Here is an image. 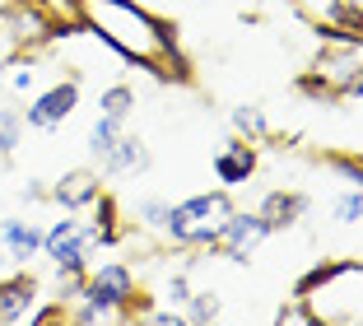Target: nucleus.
Instances as JSON below:
<instances>
[{
	"mask_svg": "<svg viewBox=\"0 0 363 326\" xmlns=\"http://www.w3.org/2000/svg\"><path fill=\"white\" fill-rule=\"evenodd\" d=\"M0 85H5V61H0Z\"/></svg>",
	"mask_w": 363,
	"mask_h": 326,
	"instance_id": "nucleus-24",
	"label": "nucleus"
},
{
	"mask_svg": "<svg viewBox=\"0 0 363 326\" xmlns=\"http://www.w3.org/2000/svg\"><path fill=\"white\" fill-rule=\"evenodd\" d=\"M126 131V121H117V116H103L98 112V121H94V131H89V149H94V158H103L107 149L117 145V136Z\"/></svg>",
	"mask_w": 363,
	"mask_h": 326,
	"instance_id": "nucleus-15",
	"label": "nucleus"
},
{
	"mask_svg": "<svg viewBox=\"0 0 363 326\" xmlns=\"http://www.w3.org/2000/svg\"><path fill=\"white\" fill-rule=\"evenodd\" d=\"M252 173H257V149L247 145V140H228L214 154V178L224 182V187H242V182H252Z\"/></svg>",
	"mask_w": 363,
	"mask_h": 326,
	"instance_id": "nucleus-9",
	"label": "nucleus"
},
{
	"mask_svg": "<svg viewBox=\"0 0 363 326\" xmlns=\"http://www.w3.org/2000/svg\"><path fill=\"white\" fill-rule=\"evenodd\" d=\"M233 214V200H228V187L224 191H201L191 200H177L168 210V238L177 247H214L224 219Z\"/></svg>",
	"mask_w": 363,
	"mask_h": 326,
	"instance_id": "nucleus-2",
	"label": "nucleus"
},
{
	"mask_svg": "<svg viewBox=\"0 0 363 326\" xmlns=\"http://www.w3.org/2000/svg\"><path fill=\"white\" fill-rule=\"evenodd\" d=\"M38 303V280L28 271L10 275V280H0V322H23Z\"/></svg>",
	"mask_w": 363,
	"mask_h": 326,
	"instance_id": "nucleus-11",
	"label": "nucleus"
},
{
	"mask_svg": "<svg viewBox=\"0 0 363 326\" xmlns=\"http://www.w3.org/2000/svg\"><path fill=\"white\" fill-rule=\"evenodd\" d=\"M0 33H5L14 47H23V43H38V38L47 33V19L33 10V5H19V0H14L10 10L0 14Z\"/></svg>",
	"mask_w": 363,
	"mask_h": 326,
	"instance_id": "nucleus-13",
	"label": "nucleus"
},
{
	"mask_svg": "<svg viewBox=\"0 0 363 326\" xmlns=\"http://www.w3.org/2000/svg\"><path fill=\"white\" fill-rule=\"evenodd\" d=\"M98 163H103V173H107V178H121V173H150L154 154H150V145H145L140 136H126V131H121V136H117V145L107 149V154L98 158Z\"/></svg>",
	"mask_w": 363,
	"mask_h": 326,
	"instance_id": "nucleus-8",
	"label": "nucleus"
},
{
	"mask_svg": "<svg viewBox=\"0 0 363 326\" xmlns=\"http://www.w3.org/2000/svg\"><path fill=\"white\" fill-rule=\"evenodd\" d=\"M33 80H38V70H33V65H10V75H5V85H10L14 94H28Z\"/></svg>",
	"mask_w": 363,
	"mask_h": 326,
	"instance_id": "nucleus-22",
	"label": "nucleus"
},
{
	"mask_svg": "<svg viewBox=\"0 0 363 326\" xmlns=\"http://www.w3.org/2000/svg\"><path fill=\"white\" fill-rule=\"evenodd\" d=\"M150 322H154V326H182L186 317H182V308H154Z\"/></svg>",
	"mask_w": 363,
	"mask_h": 326,
	"instance_id": "nucleus-23",
	"label": "nucleus"
},
{
	"mask_svg": "<svg viewBox=\"0 0 363 326\" xmlns=\"http://www.w3.org/2000/svg\"><path fill=\"white\" fill-rule=\"evenodd\" d=\"M23 136V112L19 107H0V154H14Z\"/></svg>",
	"mask_w": 363,
	"mask_h": 326,
	"instance_id": "nucleus-18",
	"label": "nucleus"
},
{
	"mask_svg": "<svg viewBox=\"0 0 363 326\" xmlns=\"http://www.w3.org/2000/svg\"><path fill=\"white\" fill-rule=\"evenodd\" d=\"M335 224H340V229H359L363 224V182L335 200Z\"/></svg>",
	"mask_w": 363,
	"mask_h": 326,
	"instance_id": "nucleus-17",
	"label": "nucleus"
},
{
	"mask_svg": "<svg viewBox=\"0 0 363 326\" xmlns=\"http://www.w3.org/2000/svg\"><path fill=\"white\" fill-rule=\"evenodd\" d=\"M98 107H103V116H117V121H126L130 112H135V89L130 85H112L98 94Z\"/></svg>",
	"mask_w": 363,
	"mask_h": 326,
	"instance_id": "nucleus-14",
	"label": "nucleus"
},
{
	"mask_svg": "<svg viewBox=\"0 0 363 326\" xmlns=\"http://www.w3.org/2000/svg\"><path fill=\"white\" fill-rule=\"evenodd\" d=\"M168 200H140L135 205V214H140V224H145V229H154V233H163L168 229Z\"/></svg>",
	"mask_w": 363,
	"mask_h": 326,
	"instance_id": "nucleus-20",
	"label": "nucleus"
},
{
	"mask_svg": "<svg viewBox=\"0 0 363 326\" xmlns=\"http://www.w3.org/2000/svg\"><path fill=\"white\" fill-rule=\"evenodd\" d=\"M84 298L98 313V322H121L126 303H135V271L126 261H103L98 271L84 275Z\"/></svg>",
	"mask_w": 363,
	"mask_h": 326,
	"instance_id": "nucleus-3",
	"label": "nucleus"
},
{
	"mask_svg": "<svg viewBox=\"0 0 363 326\" xmlns=\"http://www.w3.org/2000/svg\"><path fill=\"white\" fill-rule=\"evenodd\" d=\"M186 322H214V317H219V298L210 294V289H205V294H196L191 289V298H186Z\"/></svg>",
	"mask_w": 363,
	"mask_h": 326,
	"instance_id": "nucleus-19",
	"label": "nucleus"
},
{
	"mask_svg": "<svg viewBox=\"0 0 363 326\" xmlns=\"http://www.w3.org/2000/svg\"><path fill=\"white\" fill-rule=\"evenodd\" d=\"M94 229L79 219H56L52 229L43 233V256L56 266V275H75L89 271V252H94Z\"/></svg>",
	"mask_w": 363,
	"mask_h": 326,
	"instance_id": "nucleus-4",
	"label": "nucleus"
},
{
	"mask_svg": "<svg viewBox=\"0 0 363 326\" xmlns=\"http://www.w3.org/2000/svg\"><path fill=\"white\" fill-rule=\"evenodd\" d=\"M163 298H168V303L172 308H186V298H191V280H186V275H172V280H168V289H163Z\"/></svg>",
	"mask_w": 363,
	"mask_h": 326,
	"instance_id": "nucleus-21",
	"label": "nucleus"
},
{
	"mask_svg": "<svg viewBox=\"0 0 363 326\" xmlns=\"http://www.w3.org/2000/svg\"><path fill=\"white\" fill-rule=\"evenodd\" d=\"M233 131L238 136H247V140H261L266 136V112H261L257 103H242V107H233Z\"/></svg>",
	"mask_w": 363,
	"mask_h": 326,
	"instance_id": "nucleus-16",
	"label": "nucleus"
},
{
	"mask_svg": "<svg viewBox=\"0 0 363 326\" xmlns=\"http://www.w3.org/2000/svg\"><path fill=\"white\" fill-rule=\"evenodd\" d=\"M266 238H270V224L261 219L257 210H233V214L224 219V229H219V238H214L210 252L228 256V261H247V256L257 252Z\"/></svg>",
	"mask_w": 363,
	"mask_h": 326,
	"instance_id": "nucleus-5",
	"label": "nucleus"
},
{
	"mask_svg": "<svg viewBox=\"0 0 363 326\" xmlns=\"http://www.w3.org/2000/svg\"><path fill=\"white\" fill-rule=\"evenodd\" d=\"M308 210H312V200L303 196V191H284V187H279V191H270V196L261 200L257 214L270 224V233H275V229H294Z\"/></svg>",
	"mask_w": 363,
	"mask_h": 326,
	"instance_id": "nucleus-10",
	"label": "nucleus"
},
{
	"mask_svg": "<svg viewBox=\"0 0 363 326\" xmlns=\"http://www.w3.org/2000/svg\"><path fill=\"white\" fill-rule=\"evenodd\" d=\"M75 107H79V80H61V85L43 89V94L23 107V121H28L33 131H56Z\"/></svg>",
	"mask_w": 363,
	"mask_h": 326,
	"instance_id": "nucleus-6",
	"label": "nucleus"
},
{
	"mask_svg": "<svg viewBox=\"0 0 363 326\" xmlns=\"http://www.w3.org/2000/svg\"><path fill=\"white\" fill-rule=\"evenodd\" d=\"M89 28L98 43H107L121 61H135L145 70H159L168 56H177V43L163 19L145 14L135 0H79ZM163 75V70H159Z\"/></svg>",
	"mask_w": 363,
	"mask_h": 326,
	"instance_id": "nucleus-1",
	"label": "nucleus"
},
{
	"mask_svg": "<svg viewBox=\"0 0 363 326\" xmlns=\"http://www.w3.org/2000/svg\"><path fill=\"white\" fill-rule=\"evenodd\" d=\"M98 191H103V178H98L94 168H70L47 196H52L61 210H89V205L98 200Z\"/></svg>",
	"mask_w": 363,
	"mask_h": 326,
	"instance_id": "nucleus-7",
	"label": "nucleus"
},
{
	"mask_svg": "<svg viewBox=\"0 0 363 326\" xmlns=\"http://www.w3.org/2000/svg\"><path fill=\"white\" fill-rule=\"evenodd\" d=\"M0 238H5V256L10 261H33V256H43V229L28 219H5L0 224Z\"/></svg>",
	"mask_w": 363,
	"mask_h": 326,
	"instance_id": "nucleus-12",
	"label": "nucleus"
}]
</instances>
